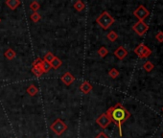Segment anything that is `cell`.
<instances>
[{"instance_id": "603a6c76", "label": "cell", "mask_w": 163, "mask_h": 138, "mask_svg": "<svg viewBox=\"0 0 163 138\" xmlns=\"http://www.w3.org/2000/svg\"><path fill=\"white\" fill-rule=\"evenodd\" d=\"M98 54H99L101 58H105L108 54V50L106 47H104V46H102V47H100L99 50H98Z\"/></svg>"}, {"instance_id": "7402d4cb", "label": "cell", "mask_w": 163, "mask_h": 138, "mask_svg": "<svg viewBox=\"0 0 163 138\" xmlns=\"http://www.w3.org/2000/svg\"><path fill=\"white\" fill-rule=\"evenodd\" d=\"M108 76L112 79H116L119 76V71L116 68H111L110 71H108Z\"/></svg>"}, {"instance_id": "3957f363", "label": "cell", "mask_w": 163, "mask_h": 138, "mask_svg": "<svg viewBox=\"0 0 163 138\" xmlns=\"http://www.w3.org/2000/svg\"><path fill=\"white\" fill-rule=\"evenodd\" d=\"M50 129H51V131L54 133H55L56 135L60 136V135H61L65 131L67 130V125L65 124L61 119L58 118L57 120H55V121H54L51 124Z\"/></svg>"}, {"instance_id": "8992f818", "label": "cell", "mask_w": 163, "mask_h": 138, "mask_svg": "<svg viewBox=\"0 0 163 138\" xmlns=\"http://www.w3.org/2000/svg\"><path fill=\"white\" fill-rule=\"evenodd\" d=\"M41 62H42V59L38 58V59H36V61L33 62V66H32V69H31L32 73L38 78L41 77L42 74H43L42 69H41Z\"/></svg>"}, {"instance_id": "83f0119b", "label": "cell", "mask_w": 163, "mask_h": 138, "mask_svg": "<svg viewBox=\"0 0 163 138\" xmlns=\"http://www.w3.org/2000/svg\"><path fill=\"white\" fill-rule=\"evenodd\" d=\"M0 22H1V18H0Z\"/></svg>"}, {"instance_id": "7c38bea8", "label": "cell", "mask_w": 163, "mask_h": 138, "mask_svg": "<svg viewBox=\"0 0 163 138\" xmlns=\"http://www.w3.org/2000/svg\"><path fill=\"white\" fill-rule=\"evenodd\" d=\"M26 91H27V93H28L30 96L34 97V96H36V95L38 94V87H37L35 85H30L27 87Z\"/></svg>"}, {"instance_id": "ac0fdd59", "label": "cell", "mask_w": 163, "mask_h": 138, "mask_svg": "<svg viewBox=\"0 0 163 138\" xmlns=\"http://www.w3.org/2000/svg\"><path fill=\"white\" fill-rule=\"evenodd\" d=\"M106 38L108 39V40H110V41L114 42V41H116L117 39H118V34H116V32L111 31L110 33H108V34H106Z\"/></svg>"}, {"instance_id": "cb8c5ba5", "label": "cell", "mask_w": 163, "mask_h": 138, "mask_svg": "<svg viewBox=\"0 0 163 138\" xmlns=\"http://www.w3.org/2000/svg\"><path fill=\"white\" fill-rule=\"evenodd\" d=\"M151 55H152V50L149 49L148 47H146L145 50H144V52L142 53V55H141L139 58H140V59H147V58L150 57Z\"/></svg>"}, {"instance_id": "8fae6325", "label": "cell", "mask_w": 163, "mask_h": 138, "mask_svg": "<svg viewBox=\"0 0 163 138\" xmlns=\"http://www.w3.org/2000/svg\"><path fill=\"white\" fill-rule=\"evenodd\" d=\"M5 4L11 10H16L21 4V1H20V0H7V1L5 2Z\"/></svg>"}, {"instance_id": "d6986e66", "label": "cell", "mask_w": 163, "mask_h": 138, "mask_svg": "<svg viewBox=\"0 0 163 138\" xmlns=\"http://www.w3.org/2000/svg\"><path fill=\"white\" fill-rule=\"evenodd\" d=\"M143 68L145 69L146 72H151V71L155 68V64H154L153 62H150V61H147V62L143 64Z\"/></svg>"}, {"instance_id": "f1b7e54d", "label": "cell", "mask_w": 163, "mask_h": 138, "mask_svg": "<svg viewBox=\"0 0 163 138\" xmlns=\"http://www.w3.org/2000/svg\"><path fill=\"white\" fill-rule=\"evenodd\" d=\"M162 111H163V108H162Z\"/></svg>"}, {"instance_id": "5bb4252c", "label": "cell", "mask_w": 163, "mask_h": 138, "mask_svg": "<svg viewBox=\"0 0 163 138\" xmlns=\"http://www.w3.org/2000/svg\"><path fill=\"white\" fill-rule=\"evenodd\" d=\"M4 56H5L6 59H8L9 61H12V60H14L15 58H16V52H15L12 48H9V49L4 53Z\"/></svg>"}, {"instance_id": "2e32d148", "label": "cell", "mask_w": 163, "mask_h": 138, "mask_svg": "<svg viewBox=\"0 0 163 138\" xmlns=\"http://www.w3.org/2000/svg\"><path fill=\"white\" fill-rule=\"evenodd\" d=\"M51 68H52V67H51V65H50L49 62H44V61L42 60V62H41V69H42L43 74H44V73H48V72L50 71Z\"/></svg>"}, {"instance_id": "484cf974", "label": "cell", "mask_w": 163, "mask_h": 138, "mask_svg": "<svg viewBox=\"0 0 163 138\" xmlns=\"http://www.w3.org/2000/svg\"><path fill=\"white\" fill-rule=\"evenodd\" d=\"M156 40H157L159 43L163 42V32H162V31H159V32L156 34Z\"/></svg>"}, {"instance_id": "9c48e42d", "label": "cell", "mask_w": 163, "mask_h": 138, "mask_svg": "<svg viewBox=\"0 0 163 138\" xmlns=\"http://www.w3.org/2000/svg\"><path fill=\"white\" fill-rule=\"evenodd\" d=\"M114 56L117 58L118 60H120V61H122V60H124L125 58L128 56V51L123 47V46H120V47H118L115 51H114Z\"/></svg>"}, {"instance_id": "d4e9b609", "label": "cell", "mask_w": 163, "mask_h": 138, "mask_svg": "<svg viewBox=\"0 0 163 138\" xmlns=\"http://www.w3.org/2000/svg\"><path fill=\"white\" fill-rule=\"evenodd\" d=\"M31 19L33 22H38L41 19V16L38 13H33L31 15Z\"/></svg>"}, {"instance_id": "9a60e30c", "label": "cell", "mask_w": 163, "mask_h": 138, "mask_svg": "<svg viewBox=\"0 0 163 138\" xmlns=\"http://www.w3.org/2000/svg\"><path fill=\"white\" fill-rule=\"evenodd\" d=\"M146 47H147V46H146L144 43H140L138 46H136V48L134 49V53H135L138 57H140L141 55H142V53L144 52V50H145Z\"/></svg>"}, {"instance_id": "52a82bcc", "label": "cell", "mask_w": 163, "mask_h": 138, "mask_svg": "<svg viewBox=\"0 0 163 138\" xmlns=\"http://www.w3.org/2000/svg\"><path fill=\"white\" fill-rule=\"evenodd\" d=\"M96 123L98 124V126H100L102 129H106L107 126L111 125V120L106 115V113H103L96 119Z\"/></svg>"}, {"instance_id": "e0dca14e", "label": "cell", "mask_w": 163, "mask_h": 138, "mask_svg": "<svg viewBox=\"0 0 163 138\" xmlns=\"http://www.w3.org/2000/svg\"><path fill=\"white\" fill-rule=\"evenodd\" d=\"M74 8L76 11H78V12H82L84 8H85V5L83 1H81V0H78V1H76L74 3Z\"/></svg>"}, {"instance_id": "ba28073f", "label": "cell", "mask_w": 163, "mask_h": 138, "mask_svg": "<svg viewBox=\"0 0 163 138\" xmlns=\"http://www.w3.org/2000/svg\"><path fill=\"white\" fill-rule=\"evenodd\" d=\"M61 82H62L65 85L68 86V85H72V84L75 82V77H74L70 72H65V73L61 76Z\"/></svg>"}, {"instance_id": "f546056e", "label": "cell", "mask_w": 163, "mask_h": 138, "mask_svg": "<svg viewBox=\"0 0 163 138\" xmlns=\"http://www.w3.org/2000/svg\"><path fill=\"white\" fill-rule=\"evenodd\" d=\"M162 136H163V134H162Z\"/></svg>"}, {"instance_id": "5b68a950", "label": "cell", "mask_w": 163, "mask_h": 138, "mask_svg": "<svg viewBox=\"0 0 163 138\" xmlns=\"http://www.w3.org/2000/svg\"><path fill=\"white\" fill-rule=\"evenodd\" d=\"M133 30L138 34V36L142 37L149 30V25L147 24V23H145L144 21H137L133 26Z\"/></svg>"}, {"instance_id": "6da1fadb", "label": "cell", "mask_w": 163, "mask_h": 138, "mask_svg": "<svg viewBox=\"0 0 163 138\" xmlns=\"http://www.w3.org/2000/svg\"><path fill=\"white\" fill-rule=\"evenodd\" d=\"M106 115L111 120V123H114L119 130V135L122 136V126L123 124L130 117V113L127 110V108L122 105V104L118 103L115 106L110 108L106 110Z\"/></svg>"}, {"instance_id": "ffe728a7", "label": "cell", "mask_w": 163, "mask_h": 138, "mask_svg": "<svg viewBox=\"0 0 163 138\" xmlns=\"http://www.w3.org/2000/svg\"><path fill=\"white\" fill-rule=\"evenodd\" d=\"M55 55H54L52 52H47L45 55H44V57H43V61L44 62H51L54 59H55Z\"/></svg>"}, {"instance_id": "4fadbf2b", "label": "cell", "mask_w": 163, "mask_h": 138, "mask_svg": "<svg viewBox=\"0 0 163 138\" xmlns=\"http://www.w3.org/2000/svg\"><path fill=\"white\" fill-rule=\"evenodd\" d=\"M61 64H62V62H61V59H59L58 57H55V59H54V60L50 62L51 67L54 68V69H58V68H60V67L61 66Z\"/></svg>"}, {"instance_id": "277c9868", "label": "cell", "mask_w": 163, "mask_h": 138, "mask_svg": "<svg viewBox=\"0 0 163 138\" xmlns=\"http://www.w3.org/2000/svg\"><path fill=\"white\" fill-rule=\"evenodd\" d=\"M134 16L138 19V21H144L149 16H150V12L147 10V8L143 5L138 6V8L134 12Z\"/></svg>"}, {"instance_id": "30bf717a", "label": "cell", "mask_w": 163, "mask_h": 138, "mask_svg": "<svg viewBox=\"0 0 163 138\" xmlns=\"http://www.w3.org/2000/svg\"><path fill=\"white\" fill-rule=\"evenodd\" d=\"M80 90L84 94H88L92 90V85L89 82H88V80H84V82L80 85Z\"/></svg>"}, {"instance_id": "7a4b0ae2", "label": "cell", "mask_w": 163, "mask_h": 138, "mask_svg": "<svg viewBox=\"0 0 163 138\" xmlns=\"http://www.w3.org/2000/svg\"><path fill=\"white\" fill-rule=\"evenodd\" d=\"M114 21H115V19L106 11L103 12V13L96 18V23H98V25H99L101 28H103L104 30H107L113 24Z\"/></svg>"}, {"instance_id": "44dd1931", "label": "cell", "mask_w": 163, "mask_h": 138, "mask_svg": "<svg viewBox=\"0 0 163 138\" xmlns=\"http://www.w3.org/2000/svg\"><path fill=\"white\" fill-rule=\"evenodd\" d=\"M39 8H40V5L38 1H33L30 4V9H31V11L34 12V13H38V11L39 10Z\"/></svg>"}, {"instance_id": "4316f807", "label": "cell", "mask_w": 163, "mask_h": 138, "mask_svg": "<svg viewBox=\"0 0 163 138\" xmlns=\"http://www.w3.org/2000/svg\"><path fill=\"white\" fill-rule=\"evenodd\" d=\"M95 138H110V137H108L104 131H101L100 133H98V134L95 136Z\"/></svg>"}]
</instances>
